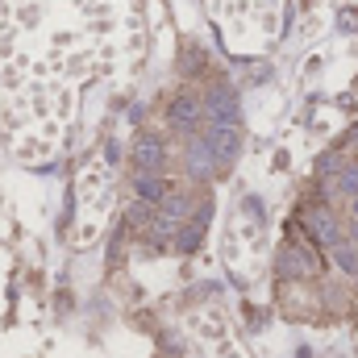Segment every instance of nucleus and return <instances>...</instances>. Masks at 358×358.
Instances as JSON below:
<instances>
[{
	"label": "nucleus",
	"instance_id": "obj_14",
	"mask_svg": "<svg viewBox=\"0 0 358 358\" xmlns=\"http://www.w3.org/2000/svg\"><path fill=\"white\" fill-rule=\"evenodd\" d=\"M338 167H342V159H338V155H325V159H321V176H334Z\"/></svg>",
	"mask_w": 358,
	"mask_h": 358
},
{
	"label": "nucleus",
	"instance_id": "obj_1",
	"mask_svg": "<svg viewBox=\"0 0 358 358\" xmlns=\"http://www.w3.org/2000/svg\"><path fill=\"white\" fill-rule=\"evenodd\" d=\"M200 117L208 125H238L242 121V104H238V92L229 84H213L204 92V104H200Z\"/></svg>",
	"mask_w": 358,
	"mask_h": 358
},
{
	"label": "nucleus",
	"instance_id": "obj_10",
	"mask_svg": "<svg viewBox=\"0 0 358 358\" xmlns=\"http://www.w3.org/2000/svg\"><path fill=\"white\" fill-rule=\"evenodd\" d=\"M275 267H279V275H283V279H300V275H308V263L300 259V250H283Z\"/></svg>",
	"mask_w": 358,
	"mask_h": 358
},
{
	"label": "nucleus",
	"instance_id": "obj_5",
	"mask_svg": "<svg viewBox=\"0 0 358 358\" xmlns=\"http://www.w3.org/2000/svg\"><path fill=\"white\" fill-rule=\"evenodd\" d=\"M183 159H187V171H192L196 179H208V176H213V167H217V159H213V150H208V142H204V138H192Z\"/></svg>",
	"mask_w": 358,
	"mask_h": 358
},
{
	"label": "nucleus",
	"instance_id": "obj_12",
	"mask_svg": "<svg viewBox=\"0 0 358 358\" xmlns=\"http://www.w3.org/2000/svg\"><path fill=\"white\" fill-rule=\"evenodd\" d=\"M334 259H338V267L346 271V275H358V246L355 242H338L334 246Z\"/></svg>",
	"mask_w": 358,
	"mask_h": 358
},
{
	"label": "nucleus",
	"instance_id": "obj_18",
	"mask_svg": "<svg viewBox=\"0 0 358 358\" xmlns=\"http://www.w3.org/2000/svg\"><path fill=\"white\" fill-rule=\"evenodd\" d=\"M350 138H355V142H358V129H355V134H350Z\"/></svg>",
	"mask_w": 358,
	"mask_h": 358
},
{
	"label": "nucleus",
	"instance_id": "obj_4",
	"mask_svg": "<svg viewBox=\"0 0 358 358\" xmlns=\"http://www.w3.org/2000/svg\"><path fill=\"white\" fill-rule=\"evenodd\" d=\"M304 225H308V234H313L321 246H338V242H342V221H338L329 208H313V213L304 217Z\"/></svg>",
	"mask_w": 358,
	"mask_h": 358
},
{
	"label": "nucleus",
	"instance_id": "obj_3",
	"mask_svg": "<svg viewBox=\"0 0 358 358\" xmlns=\"http://www.w3.org/2000/svg\"><path fill=\"white\" fill-rule=\"evenodd\" d=\"M167 121L179 134H196V125H200V100L187 96V92H179L176 100H171V108H167Z\"/></svg>",
	"mask_w": 358,
	"mask_h": 358
},
{
	"label": "nucleus",
	"instance_id": "obj_2",
	"mask_svg": "<svg viewBox=\"0 0 358 358\" xmlns=\"http://www.w3.org/2000/svg\"><path fill=\"white\" fill-rule=\"evenodd\" d=\"M204 142H208V150H213V159H217L221 167H229V163L242 155V129H238V125H208Z\"/></svg>",
	"mask_w": 358,
	"mask_h": 358
},
{
	"label": "nucleus",
	"instance_id": "obj_7",
	"mask_svg": "<svg viewBox=\"0 0 358 358\" xmlns=\"http://www.w3.org/2000/svg\"><path fill=\"white\" fill-rule=\"evenodd\" d=\"M134 163H138V171H159L163 167V142L159 138H138V146H134Z\"/></svg>",
	"mask_w": 358,
	"mask_h": 358
},
{
	"label": "nucleus",
	"instance_id": "obj_8",
	"mask_svg": "<svg viewBox=\"0 0 358 358\" xmlns=\"http://www.w3.org/2000/svg\"><path fill=\"white\" fill-rule=\"evenodd\" d=\"M134 192H138V200H146V204H159L163 200V192H167V183L159 171H138L134 179Z\"/></svg>",
	"mask_w": 358,
	"mask_h": 358
},
{
	"label": "nucleus",
	"instance_id": "obj_11",
	"mask_svg": "<svg viewBox=\"0 0 358 358\" xmlns=\"http://www.w3.org/2000/svg\"><path fill=\"white\" fill-rule=\"evenodd\" d=\"M334 187L342 192V196H358V163H342L338 171H334Z\"/></svg>",
	"mask_w": 358,
	"mask_h": 358
},
{
	"label": "nucleus",
	"instance_id": "obj_16",
	"mask_svg": "<svg viewBox=\"0 0 358 358\" xmlns=\"http://www.w3.org/2000/svg\"><path fill=\"white\" fill-rule=\"evenodd\" d=\"M350 217L358 221V196H350Z\"/></svg>",
	"mask_w": 358,
	"mask_h": 358
},
{
	"label": "nucleus",
	"instance_id": "obj_13",
	"mask_svg": "<svg viewBox=\"0 0 358 358\" xmlns=\"http://www.w3.org/2000/svg\"><path fill=\"white\" fill-rule=\"evenodd\" d=\"M129 221H134V225H150V221H155V204H146V200H138V204L129 208Z\"/></svg>",
	"mask_w": 358,
	"mask_h": 358
},
{
	"label": "nucleus",
	"instance_id": "obj_15",
	"mask_svg": "<svg viewBox=\"0 0 358 358\" xmlns=\"http://www.w3.org/2000/svg\"><path fill=\"white\" fill-rule=\"evenodd\" d=\"M104 159H108V163H117V159H121V146H117V142H108V146H104Z\"/></svg>",
	"mask_w": 358,
	"mask_h": 358
},
{
	"label": "nucleus",
	"instance_id": "obj_6",
	"mask_svg": "<svg viewBox=\"0 0 358 358\" xmlns=\"http://www.w3.org/2000/svg\"><path fill=\"white\" fill-rule=\"evenodd\" d=\"M208 213H213V208L204 204V208H200V213H196L192 221H183V229L176 234V246H179V255H192V250H196V246L204 242V221H208Z\"/></svg>",
	"mask_w": 358,
	"mask_h": 358
},
{
	"label": "nucleus",
	"instance_id": "obj_9",
	"mask_svg": "<svg viewBox=\"0 0 358 358\" xmlns=\"http://www.w3.org/2000/svg\"><path fill=\"white\" fill-rule=\"evenodd\" d=\"M159 208H163V221H171V225H183V221H187V213H192V200H187L183 192H163Z\"/></svg>",
	"mask_w": 358,
	"mask_h": 358
},
{
	"label": "nucleus",
	"instance_id": "obj_17",
	"mask_svg": "<svg viewBox=\"0 0 358 358\" xmlns=\"http://www.w3.org/2000/svg\"><path fill=\"white\" fill-rule=\"evenodd\" d=\"M355 246H358V221H355Z\"/></svg>",
	"mask_w": 358,
	"mask_h": 358
}]
</instances>
